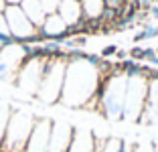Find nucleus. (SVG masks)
<instances>
[{"label":"nucleus","mask_w":158,"mask_h":152,"mask_svg":"<svg viewBox=\"0 0 158 152\" xmlns=\"http://www.w3.org/2000/svg\"><path fill=\"white\" fill-rule=\"evenodd\" d=\"M156 53H158V49H156Z\"/></svg>","instance_id":"nucleus-20"},{"label":"nucleus","mask_w":158,"mask_h":152,"mask_svg":"<svg viewBox=\"0 0 158 152\" xmlns=\"http://www.w3.org/2000/svg\"><path fill=\"white\" fill-rule=\"evenodd\" d=\"M39 32H41L45 39L63 43L67 39V24L57 12L55 14H47V19H45V23H43V27L39 28Z\"/></svg>","instance_id":"nucleus-7"},{"label":"nucleus","mask_w":158,"mask_h":152,"mask_svg":"<svg viewBox=\"0 0 158 152\" xmlns=\"http://www.w3.org/2000/svg\"><path fill=\"white\" fill-rule=\"evenodd\" d=\"M20 8H23V12L27 14V19L37 28L43 27V23H45V19H47V12L43 10L39 0H23V2H20Z\"/></svg>","instance_id":"nucleus-9"},{"label":"nucleus","mask_w":158,"mask_h":152,"mask_svg":"<svg viewBox=\"0 0 158 152\" xmlns=\"http://www.w3.org/2000/svg\"><path fill=\"white\" fill-rule=\"evenodd\" d=\"M81 12L85 20H102L106 12V0H81Z\"/></svg>","instance_id":"nucleus-10"},{"label":"nucleus","mask_w":158,"mask_h":152,"mask_svg":"<svg viewBox=\"0 0 158 152\" xmlns=\"http://www.w3.org/2000/svg\"><path fill=\"white\" fill-rule=\"evenodd\" d=\"M126 55H128L126 51H120V49H118V53H116V57H118V59H126Z\"/></svg>","instance_id":"nucleus-17"},{"label":"nucleus","mask_w":158,"mask_h":152,"mask_svg":"<svg viewBox=\"0 0 158 152\" xmlns=\"http://www.w3.org/2000/svg\"><path fill=\"white\" fill-rule=\"evenodd\" d=\"M150 14H152L154 19L158 20V4H154V6H150Z\"/></svg>","instance_id":"nucleus-15"},{"label":"nucleus","mask_w":158,"mask_h":152,"mask_svg":"<svg viewBox=\"0 0 158 152\" xmlns=\"http://www.w3.org/2000/svg\"><path fill=\"white\" fill-rule=\"evenodd\" d=\"M128 55H130L132 61H142L144 59V49H142V47H132V49L128 51Z\"/></svg>","instance_id":"nucleus-13"},{"label":"nucleus","mask_w":158,"mask_h":152,"mask_svg":"<svg viewBox=\"0 0 158 152\" xmlns=\"http://www.w3.org/2000/svg\"><path fill=\"white\" fill-rule=\"evenodd\" d=\"M10 106L6 101L0 99V146H2V140H4V134H6V126H8V120H10Z\"/></svg>","instance_id":"nucleus-11"},{"label":"nucleus","mask_w":158,"mask_h":152,"mask_svg":"<svg viewBox=\"0 0 158 152\" xmlns=\"http://www.w3.org/2000/svg\"><path fill=\"white\" fill-rule=\"evenodd\" d=\"M35 118L27 112H12L10 114L8 126H6V134L4 140H2V146L0 152H24L27 142L31 138V132L35 128Z\"/></svg>","instance_id":"nucleus-3"},{"label":"nucleus","mask_w":158,"mask_h":152,"mask_svg":"<svg viewBox=\"0 0 158 152\" xmlns=\"http://www.w3.org/2000/svg\"><path fill=\"white\" fill-rule=\"evenodd\" d=\"M73 132L75 128H71L69 124H53L47 152H67L73 140Z\"/></svg>","instance_id":"nucleus-6"},{"label":"nucleus","mask_w":158,"mask_h":152,"mask_svg":"<svg viewBox=\"0 0 158 152\" xmlns=\"http://www.w3.org/2000/svg\"><path fill=\"white\" fill-rule=\"evenodd\" d=\"M6 6H8V2H6V0H0V14H4Z\"/></svg>","instance_id":"nucleus-16"},{"label":"nucleus","mask_w":158,"mask_h":152,"mask_svg":"<svg viewBox=\"0 0 158 152\" xmlns=\"http://www.w3.org/2000/svg\"><path fill=\"white\" fill-rule=\"evenodd\" d=\"M57 14L65 20L67 27H75L77 23L83 20V12H81V2L79 0H61Z\"/></svg>","instance_id":"nucleus-8"},{"label":"nucleus","mask_w":158,"mask_h":152,"mask_svg":"<svg viewBox=\"0 0 158 152\" xmlns=\"http://www.w3.org/2000/svg\"><path fill=\"white\" fill-rule=\"evenodd\" d=\"M39 2H41L43 10H45L47 14H55L57 8H59V4H61V0H39Z\"/></svg>","instance_id":"nucleus-12"},{"label":"nucleus","mask_w":158,"mask_h":152,"mask_svg":"<svg viewBox=\"0 0 158 152\" xmlns=\"http://www.w3.org/2000/svg\"><path fill=\"white\" fill-rule=\"evenodd\" d=\"M51 130H53V122L49 120V118L37 120L33 132H31V138H28V142H27L24 152H47L49 140H51Z\"/></svg>","instance_id":"nucleus-5"},{"label":"nucleus","mask_w":158,"mask_h":152,"mask_svg":"<svg viewBox=\"0 0 158 152\" xmlns=\"http://www.w3.org/2000/svg\"><path fill=\"white\" fill-rule=\"evenodd\" d=\"M99 71L98 65L89 63L83 57H67L65 79H63V91H61V103L69 108L91 106L95 91L99 87Z\"/></svg>","instance_id":"nucleus-1"},{"label":"nucleus","mask_w":158,"mask_h":152,"mask_svg":"<svg viewBox=\"0 0 158 152\" xmlns=\"http://www.w3.org/2000/svg\"><path fill=\"white\" fill-rule=\"evenodd\" d=\"M118 53V47L116 45H107L102 49V59H110V57H114Z\"/></svg>","instance_id":"nucleus-14"},{"label":"nucleus","mask_w":158,"mask_h":152,"mask_svg":"<svg viewBox=\"0 0 158 152\" xmlns=\"http://www.w3.org/2000/svg\"><path fill=\"white\" fill-rule=\"evenodd\" d=\"M0 47H2V43H0Z\"/></svg>","instance_id":"nucleus-19"},{"label":"nucleus","mask_w":158,"mask_h":152,"mask_svg":"<svg viewBox=\"0 0 158 152\" xmlns=\"http://www.w3.org/2000/svg\"><path fill=\"white\" fill-rule=\"evenodd\" d=\"M79 2H81V0H79Z\"/></svg>","instance_id":"nucleus-21"},{"label":"nucleus","mask_w":158,"mask_h":152,"mask_svg":"<svg viewBox=\"0 0 158 152\" xmlns=\"http://www.w3.org/2000/svg\"><path fill=\"white\" fill-rule=\"evenodd\" d=\"M4 16H6L10 37H12L14 43H20V45H28L31 43L33 45V43H41L45 39L39 32V28L27 19V14L23 12L20 4H8L4 10Z\"/></svg>","instance_id":"nucleus-4"},{"label":"nucleus","mask_w":158,"mask_h":152,"mask_svg":"<svg viewBox=\"0 0 158 152\" xmlns=\"http://www.w3.org/2000/svg\"><path fill=\"white\" fill-rule=\"evenodd\" d=\"M6 2H8V4H20L23 0H6Z\"/></svg>","instance_id":"nucleus-18"},{"label":"nucleus","mask_w":158,"mask_h":152,"mask_svg":"<svg viewBox=\"0 0 158 152\" xmlns=\"http://www.w3.org/2000/svg\"><path fill=\"white\" fill-rule=\"evenodd\" d=\"M65 67H67V53L61 57H47L43 67V79L39 85L37 97L45 103H57L61 99L63 91V79H65Z\"/></svg>","instance_id":"nucleus-2"}]
</instances>
